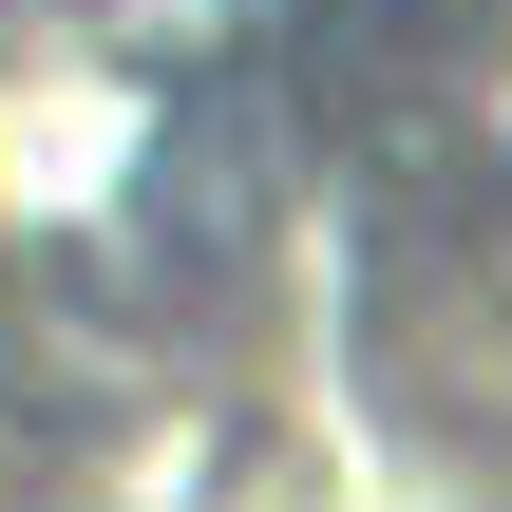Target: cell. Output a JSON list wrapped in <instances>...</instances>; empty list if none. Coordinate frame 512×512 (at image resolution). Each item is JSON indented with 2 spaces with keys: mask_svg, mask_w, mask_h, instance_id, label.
<instances>
[{
  "mask_svg": "<svg viewBox=\"0 0 512 512\" xmlns=\"http://www.w3.org/2000/svg\"><path fill=\"white\" fill-rule=\"evenodd\" d=\"M323 0H0V342L285 456Z\"/></svg>",
  "mask_w": 512,
  "mask_h": 512,
  "instance_id": "1",
  "label": "cell"
},
{
  "mask_svg": "<svg viewBox=\"0 0 512 512\" xmlns=\"http://www.w3.org/2000/svg\"><path fill=\"white\" fill-rule=\"evenodd\" d=\"M304 512H512V0H323L285 247Z\"/></svg>",
  "mask_w": 512,
  "mask_h": 512,
  "instance_id": "2",
  "label": "cell"
},
{
  "mask_svg": "<svg viewBox=\"0 0 512 512\" xmlns=\"http://www.w3.org/2000/svg\"><path fill=\"white\" fill-rule=\"evenodd\" d=\"M0 512H304V475L190 399H133V380L0 342Z\"/></svg>",
  "mask_w": 512,
  "mask_h": 512,
  "instance_id": "3",
  "label": "cell"
}]
</instances>
